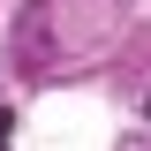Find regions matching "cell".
<instances>
[{"label":"cell","instance_id":"cell-1","mask_svg":"<svg viewBox=\"0 0 151 151\" xmlns=\"http://www.w3.org/2000/svg\"><path fill=\"white\" fill-rule=\"evenodd\" d=\"M15 68L23 76L53 68V8L45 0H23V15H15Z\"/></svg>","mask_w":151,"mask_h":151},{"label":"cell","instance_id":"cell-2","mask_svg":"<svg viewBox=\"0 0 151 151\" xmlns=\"http://www.w3.org/2000/svg\"><path fill=\"white\" fill-rule=\"evenodd\" d=\"M144 113H151V98H144Z\"/></svg>","mask_w":151,"mask_h":151}]
</instances>
